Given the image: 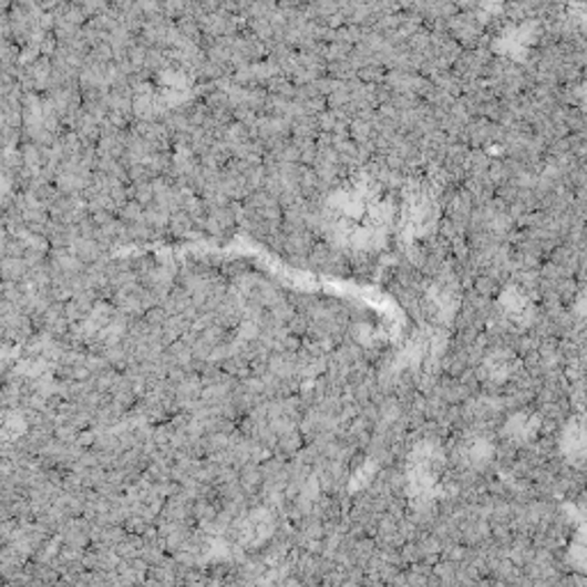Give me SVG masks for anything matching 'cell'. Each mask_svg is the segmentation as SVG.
Wrapping results in <instances>:
<instances>
[{"mask_svg":"<svg viewBox=\"0 0 587 587\" xmlns=\"http://www.w3.org/2000/svg\"><path fill=\"white\" fill-rule=\"evenodd\" d=\"M329 218L336 237L347 248L372 250L383 246L395 212L379 188L370 184H356L333 195Z\"/></svg>","mask_w":587,"mask_h":587,"instance_id":"obj_1","label":"cell"},{"mask_svg":"<svg viewBox=\"0 0 587 587\" xmlns=\"http://www.w3.org/2000/svg\"><path fill=\"white\" fill-rule=\"evenodd\" d=\"M436 475H439V454L432 445H420L409 460L406 466V477H409V488L413 496H428L432 488L436 486Z\"/></svg>","mask_w":587,"mask_h":587,"instance_id":"obj_2","label":"cell"},{"mask_svg":"<svg viewBox=\"0 0 587 587\" xmlns=\"http://www.w3.org/2000/svg\"><path fill=\"white\" fill-rule=\"evenodd\" d=\"M560 452L571 466L587 464V413L571 415L560 434Z\"/></svg>","mask_w":587,"mask_h":587,"instance_id":"obj_3","label":"cell"},{"mask_svg":"<svg viewBox=\"0 0 587 587\" xmlns=\"http://www.w3.org/2000/svg\"><path fill=\"white\" fill-rule=\"evenodd\" d=\"M542 422L535 413L518 411L505 422V439L516 445H528L539 436Z\"/></svg>","mask_w":587,"mask_h":587,"instance_id":"obj_4","label":"cell"},{"mask_svg":"<svg viewBox=\"0 0 587 587\" xmlns=\"http://www.w3.org/2000/svg\"><path fill=\"white\" fill-rule=\"evenodd\" d=\"M501 308H503V315L512 323H518V326L531 323V319L535 317V306H533L531 297L526 291H521L518 287H509L507 291H503Z\"/></svg>","mask_w":587,"mask_h":587,"instance_id":"obj_5","label":"cell"},{"mask_svg":"<svg viewBox=\"0 0 587 587\" xmlns=\"http://www.w3.org/2000/svg\"><path fill=\"white\" fill-rule=\"evenodd\" d=\"M516 372V356L512 351H496L488 358H484V363L480 368V374L486 383H505L514 377Z\"/></svg>","mask_w":587,"mask_h":587,"instance_id":"obj_6","label":"cell"},{"mask_svg":"<svg viewBox=\"0 0 587 587\" xmlns=\"http://www.w3.org/2000/svg\"><path fill=\"white\" fill-rule=\"evenodd\" d=\"M492 456H494V447L486 439H471L464 445V462L473 468L486 466L488 462H492Z\"/></svg>","mask_w":587,"mask_h":587,"instance_id":"obj_7","label":"cell"},{"mask_svg":"<svg viewBox=\"0 0 587 587\" xmlns=\"http://www.w3.org/2000/svg\"><path fill=\"white\" fill-rule=\"evenodd\" d=\"M567 560L574 569L587 574V524H583L576 535L571 537L569 544V553H567Z\"/></svg>","mask_w":587,"mask_h":587,"instance_id":"obj_8","label":"cell"},{"mask_svg":"<svg viewBox=\"0 0 587 587\" xmlns=\"http://www.w3.org/2000/svg\"><path fill=\"white\" fill-rule=\"evenodd\" d=\"M271 528H274L271 518L262 516V512H259L246 524V528L241 533V539L248 542V544H259V542H265L271 535Z\"/></svg>","mask_w":587,"mask_h":587,"instance_id":"obj_9","label":"cell"},{"mask_svg":"<svg viewBox=\"0 0 587 587\" xmlns=\"http://www.w3.org/2000/svg\"><path fill=\"white\" fill-rule=\"evenodd\" d=\"M576 96H578V104L587 111V81L576 90Z\"/></svg>","mask_w":587,"mask_h":587,"instance_id":"obj_10","label":"cell"}]
</instances>
